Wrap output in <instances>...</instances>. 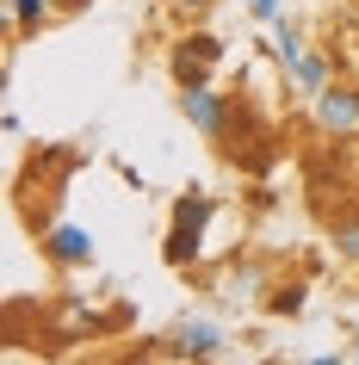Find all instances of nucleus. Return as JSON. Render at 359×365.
<instances>
[{
  "label": "nucleus",
  "mask_w": 359,
  "mask_h": 365,
  "mask_svg": "<svg viewBox=\"0 0 359 365\" xmlns=\"http://www.w3.org/2000/svg\"><path fill=\"white\" fill-rule=\"evenodd\" d=\"M223 38L217 31H180L173 38V50H168V75H173V87H198V81H211L217 68H223Z\"/></svg>",
  "instance_id": "nucleus-1"
},
{
  "label": "nucleus",
  "mask_w": 359,
  "mask_h": 365,
  "mask_svg": "<svg viewBox=\"0 0 359 365\" xmlns=\"http://www.w3.org/2000/svg\"><path fill=\"white\" fill-rule=\"evenodd\" d=\"M180 118H186L198 136H211V143H229L236 136V99L229 93H217L211 81H198V87H180Z\"/></svg>",
  "instance_id": "nucleus-2"
},
{
  "label": "nucleus",
  "mask_w": 359,
  "mask_h": 365,
  "mask_svg": "<svg viewBox=\"0 0 359 365\" xmlns=\"http://www.w3.org/2000/svg\"><path fill=\"white\" fill-rule=\"evenodd\" d=\"M310 124H316L328 143H353L359 136V81H328V87L310 99Z\"/></svg>",
  "instance_id": "nucleus-3"
},
{
  "label": "nucleus",
  "mask_w": 359,
  "mask_h": 365,
  "mask_svg": "<svg viewBox=\"0 0 359 365\" xmlns=\"http://www.w3.org/2000/svg\"><path fill=\"white\" fill-rule=\"evenodd\" d=\"M38 248H44V260H50V267L75 272V267H93L99 242H93V230H81V223H62V217H50V223L38 230Z\"/></svg>",
  "instance_id": "nucleus-4"
},
{
  "label": "nucleus",
  "mask_w": 359,
  "mask_h": 365,
  "mask_svg": "<svg viewBox=\"0 0 359 365\" xmlns=\"http://www.w3.org/2000/svg\"><path fill=\"white\" fill-rule=\"evenodd\" d=\"M161 353H168V359H229L223 328L211 322V316H186V322H173L168 341H161Z\"/></svg>",
  "instance_id": "nucleus-5"
},
{
  "label": "nucleus",
  "mask_w": 359,
  "mask_h": 365,
  "mask_svg": "<svg viewBox=\"0 0 359 365\" xmlns=\"http://www.w3.org/2000/svg\"><path fill=\"white\" fill-rule=\"evenodd\" d=\"M205 217H168V235H161V260H168V267H198V260H205Z\"/></svg>",
  "instance_id": "nucleus-6"
},
{
  "label": "nucleus",
  "mask_w": 359,
  "mask_h": 365,
  "mask_svg": "<svg viewBox=\"0 0 359 365\" xmlns=\"http://www.w3.org/2000/svg\"><path fill=\"white\" fill-rule=\"evenodd\" d=\"M335 50H310V56L303 62H291V68H285V87H291V93L303 99V106H310V99L322 93V87H328V81H335Z\"/></svg>",
  "instance_id": "nucleus-7"
},
{
  "label": "nucleus",
  "mask_w": 359,
  "mask_h": 365,
  "mask_svg": "<svg viewBox=\"0 0 359 365\" xmlns=\"http://www.w3.org/2000/svg\"><path fill=\"white\" fill-rule=\"evenodd\" d=\"M0 13L13 25V38H38L50 25V13H56V0H0Z\"/></svg>",
  "instance_id": "nucleus-8"
},
{
  "label": "nucleus",
  "mask_w": 359,
  "mask_h": 365,
  "mask_svg": "<svg viewBox=\"0 0 359 365\" xmlns=\"http://www.w3.org/2000/svg\"><path fill=\"white\" fill-rule=\"evenodd\" d=\"M261 291H273V285H266V267H261V260H236V267H229V279H223V297H229V304L261 297Z\"/></svg>",
  "instance_id": "nucleus-9"
},
{
  "label": "nucleus",
  "mask_w": 359,
  "mask_h": 365,
  "mask_svg": "<svg viewBox=\"0 0 359 365\" xmlns=\"http://www.w3.org/2000/svg\"><path fill=\"white\" fill-rule=\"evenodd\" d=\"M310 56V38H303V25L298 19H273V62L279 68H291V62Z\"/></svg>",
  "instance_id": "nucleus-10"
},
{
  "label": "nucleus",
  "mask_w": 359,
  "mask_h": 365,
  "mask_svg": "<svg viewBox=\"0 0 359 365\" xmlns=\"http://www.w3.org/2000/svg\"><path fill=\"white\" fill-rule=\"evenodd\" d=\"M266 309H273L279 322L303 316V309H310V285H303V279H279V285H273V297H266Z\"/></svg>",
  "instance_id": "nucleus-11"
},
{
  "label": "nucleus",
  "mask_w": 359,
  "mask_h": 365,
  "mask_svg": "<svg viewBox=\"0 0 359 365\" xmlns=\"http://www.w3.org/2000/svg\"><path fill=\"white\" fill-rule=\"evenodd\" d=\"M328 248H335L347 267H359V211H340L335 223H328Z\"/></svg>",
  "instance_id": "nucleus-12"
},
{
  "label": "nucleus",
  "mask_w": 359,
  "mask_h": 365,
  "mask_svg": "<svg viewBox=\"0 0 359 365\" xmlns=\"http://www.w3.org/2000/svg\"><path fill=\"white\" fill-rule=\"evenodd\" d=\"M248 13L261 25H273V19H285V0H248Z\"/></svg>",
  "instance_id": "nucleus-13"
},
{
  "label": "nucleus",
  "mask_w": 359,
  "mask_h": 365,
  "mask_svg": "<svg viewBox=\"0 0 359 365\" xmlns=\"http://www.w3.org/2000/svg\"><path fill=\"white\" fill-rule=\"evenodd\" d=\"M93 0H56V13H87Z\"/></svg>",
  "instance_id": "nucleus-14"
},
{
  "label": "nucleus",
  "mask_w": 359,
  "mask_h": 365,
  "mask_svg": "<svg viewBox=\"0 0 359 365\" xmlns=\"http://www.w3.org/2000/svg\"><path fill=\"white\" fill-rule=\"evenodd\" d=\"M192 6H217V0H192Z\"/></svg>",
  "instance_id": "nucleus-15"
}]
</instances>
